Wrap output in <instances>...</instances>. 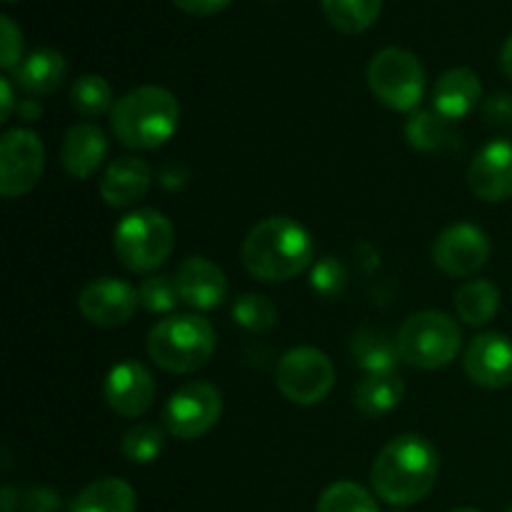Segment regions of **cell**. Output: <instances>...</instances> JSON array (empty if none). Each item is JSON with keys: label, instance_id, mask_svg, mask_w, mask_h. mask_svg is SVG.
<instances>
[{"label": "cell", "instance_id": "1", "mask_svg": "<svg viewBox=\"0 0 512 512\" xmlns=\"http://www.w3.org/2000/svg\"><path fill=\"white\" fill-rule=\"evenodd\" d=\"M440 455L430 440L405 433L390 440L375 458L370 483L375 495L393 508H410L438 483Z\"/></svg>", "mask_w": 512, "mask_h": 512}, {"label": "cell", "instance_id": "2", "mask_svg": "<svg viewBox=\"0 0 512 512\" xmlns=\"http://www.w3.org/2000/svg\"><path fill=\"white\" fill-rule=\"evenodd\" d=\"M243 265L255 280L285 283L315 263V243L308 230L288 215H270L250 228L243 240Z\"/></svg>", "mask_w": 512, "mask_h": 512}, {"label": "cell", "instance_id": "3", "mask_svg": "<svg viewBox=\"0 0 512 512\" xmlns=\"http://www.w3.org/2000/svg\"><path fill=\"white\" fill-rule=\"evenodd\" d=\"M180 125V103L163 85H140L110 110L115 138L133 150H155L168 143Z\"/></svg>", "mask_w": 512, "mask_h": 512}, {"label": "cell", "instance_id": "4", "mask_svg": "<svg viewBox=\"0 0 512 512\" xmlns=\"http://www.w3.org/2000/svg\"><path fill=\"white\" fill-rule=\"evenodd\" d=\"M215 328L195 313H173L158 320L148 335V355L158 368L190 375L203 368L215 353Z\"/></svg>", "mask_w": 512, "mask_h": 512}, {"label": "cell", "instance_id": "5", "mask_svg": "<svg viewBox=\"0 0 512 512\" xmlns=\"http://www.w3.org/2000/svg\"><path fill=\"white\" fill-rule=\"evenodd\" d=\"M173 248V223L153 208L133 210L115 225L113 250L120 265L133 273H155L173 255Z\"/></svg>", "mask_w": 512, "mask_h": 512}, {"label": "cell", "instance_id": "6", "mask_svg": "<svg viewBox=\"0 0 512 512\" xmlns=\"http://www.w3.org/2000/svg\"><path fill=\"white\" fill-rule=\"evenodd\" d=\"M400 360L410 368L440 370L453 363L463 345L460 325L438 310H420L405 318L398 335Z\"/></svg>", "mask_w": 512, "mask_h": 512}, {"label": "cell", "instance_id": "7", "mask_svg": "<svg viewBox=\"0 0 512 512\" xmlns=\"http://www.w3.org/2000/svg\"><path fill=\"white\" fill-rule=\"evenodd\" d=\"M370 93L395 113H415L425 95V68L405 48H383L368 65Z\"/></svg>", "mask_w": 512, "mask_h": 512}, {"label": "cell", "instance_id": "8", "mask_svg": "<svg viewBox=\"0 0 512 512\" xmlns=\"http://www.w3.org/2000/svg\"><path fill=\"white\" fill-rule=\"evenodd\" d=\"M278 390L295 405H318L335 385V365L323 350L293 348L280 358L275 370Z\"/></svg>", "mask_w": 512, "mask_h": 512}, {"label": "cell", "instance_id": "9", "mask_svg": "<svg viewBox=\"0 0 512 512\" xmlns=\"http://www.w3.org/2000/svg\"><path fill=\"white\" fill-rule=\"evenodd\" d=\"M223 395L205 380H193L175 390L163 408V425L173 438L198 440L218 425Z\"/></svg>", "mask_w": 512, "mask_h": 512}, {"label": "cell", "instance_id": "10", "mask_svg": "<svg viewBox=\"0 0 512 512\" xmlns=\"http://www.w3.org/2000/svg\"><path fill=\"white\" fill-rule=\"evenodd\" d=\"M45 168L43 140L28 128H13L0 140V193L20 198L38 185Z\"/></svg>", "mask_w": 512, "mask_h": 512}, {"label": "cell", "instance_id": "11", "mask_svg": "<svg viewBox=\"0 0 512 512\" xmlns=\"http://www.w3.org/2000/svg\"><path fill=\"white\" fill-rule=\"evenodd\" d=\"M490 260V240L473 223L445 228L433 243V263L450 278H470Z\"/></svg>", "mask_w": 512, "mask_h": 512}, {"label": "cell", "instance_id": "12", "mask_svg": "<svg viewBox=\"0 0 512 512\" xmlns=\"http://www.w3.org/2000/svg\"><path fill=\"white\" fill-rule=\"evenodd\" d=\"M138 305V288L113 278V275L90 280L78 295V310L83 313V318L100 328L125 325L135 315Z\"/></svg>", "mask_w": 512, "mask_h": 512}, {"label": "cell", "instance_id": "13", "mask_svg": "<svg viewBox=\"0 0 512 512\" xmlns=\"http://www.w3.org/2000/svg\"><path fill=\"white\" fill-rule=\"evenodd\" d=\"M103 398L120 418H140L155 400V380L145 365L125 360L110 368L103 383Z\"/></svg>", "mask_w": 512, "mask_h": 512}, {"label": "cell", "instance_id": "14", "mask_svg": "<svg viewBox=\"0 0 512 512\" xmlns=\"http://www.w3.org/2000/svg\"><path fill=\"white\" fill-rule=\"evenodd\" d=\"M465 373L485 390L512 385V340L505 333H480L465 350Z\"/></svg>", "mask_w": 512, "mask_h": 512}, {"label": "cell", "instance_id": "15", "mask_svg": "<svg viewBox=\"0 0 512 512\" xmlns=\"http://www.w3.org/2000/svg\"><path fill=\"white\" fill-rule=\"evenodd\" d=\"M468 185L485 203L512 198V140L498 138L478 150L468 168Z\"/></svg>", "mask_w": 512, "mask_h": 512}, {"label": "cell", "instance_id": "16", "mask_svg": "<svg viewBox=\"0 0 512 512\" xmlns=\"http://www.w3.org/2000/svg\"><path fill=\"white\" fill-rule=\"evenodd\" d=\"M180 300L195 310H213L228 295V278L223 268L203 255L185 258L173 275Z\"/></svg>", "mask_w": 512, "mask_h": 512}, {"label": "cell", "instance_id": "17", "mask_svg": "<svg viewBox=\"0 0 512 512\" xmlns=\"http://www.w3.org/2000/svg\"><path fill=\"white\" fill-rule=\"evenodd\" d=\"M150 180H153V173L145 160L135 158V155H123L105 168L103 178H100V198L110 208H133L148 195Z\"/></svg>", "mask_w": 512, "mask_h": 512}, {"label": "cell", "instance_id": "18", "mask_svg": "<svg viewBox=\"0 0 512 512\" xmlns=\"http://www.w3.org/2000/svg\"><path fill=\"white\" fill-rule=\"evenodd\" d=\"M108 155V138L93 123H78L65 133L60 143V165L75 180H88Z\"/></svg>", "mask_w": 512, "mask_h": 512}, {"label": "cell", "instance_id": "19", "mask_svg": "<svg viewBox=\"0 0 512 512\" xmlns=\"http://www.w3.org/2000/svg\"><path fill=\"white\" fill-rule=\"evenodd\" d=\"M483 98V83L470 68H450L435 83L433 110L443 115L448 123L463 120L473 113Z\"/></svg>", "mask_w": 512, "mask_h": 512}, {"label": "cell", "instance_id": "20", "mask_svg": "<svg viewBox=\"0 0 512 512\" xmlns=\"http://www.w3.org/2000/svg\"><path fill=\"white\" fill-rule=\"evenodd\" d=\"M65 73H68V63L63 53L53 48H40L20 60L18 68L13 70V80L30 98H43L60 88Z\"/></svg>", "mask_w": 512, "mask_h": 512}, {"label": "cell", "instance_id": "21", "mask_svg": "<svg viewBox=\"0 0 512 512\" xmlns=\"http://www.w3.org/2000/svg\"><path fill=\"white\" fill-rule=\"evenodd\" d=\"M138 495L120 478H100L85 485L70 503L68 512H135Z\"/></svg>", "mask_w": 512, "mask_h": 512}, {"label": "cell", "instance_id": "22", "mask_svg": "<svg viewBox=\"0 0 512 512\" xmlns=\"http://www.w3.org/2000/svg\"><path fill=\"white\" fill-rule=\"evenodd\" d=\"M405 398V383L395 373H373L365 375L355 385L353 403L365 418H383L393 413Z\"/></svg>", "mask_w": 512, "mask_h": 512}, {"label": "cell", "instance_id": "23", "mask_svg": "<svg viewBox=\"0 0 512 512\" xmlns=\"http://www.w3.org/2000/svg\"><path fill=\"white\" fill-rule=\"evenodd\" d=\"M350 355L368 375L395 373V365L403 363L398 353V340L390 338L385 330L363 328L350 340Z\"/></svg>", "mask_w": 512, "mask_h": 512}, {"label": "cell", "instance_id": "24", "mask_svg": "<svg viewBox=\"0 0 512 512\" xmlns=\"http://www.w3.org/2000/svg\"><path fill=\"white\" fill-rule=\"evenodd\" d=\"M500 310V290L490 280H470L455 293V313L470 328L493 323Z\"/></svg>", "mask_w": 512, "mask_h": 512}, {"label": "cell", "instance_id": "25", "mask_svg": "<svg viewBox=\"0 0 512 512\" xmlns=\"http://www.w3.org/2000/svg\"><path fill=\"white\" fill-rule=\"evenodd\" d=\"M405 138L415 150L423 153H438L458 145V135L453 133L448 120L435 110H415L405 123Z\"/></svg>", "mask_w": 512, "mask_h": 512}, {"label": "cell", "instance_id": "26", "mask_svg": "<svg viewBox=\"0 0 512 512\" xmlns=\"http://www.w3.org/2000/svg\"><path fill=\"white\" fill-rule=\"evenodd\" d=\"M320 5L328 23L345 35H358L373 28L383 10V0H320Z\"/></svg>", "mask_w": 512, "mask_h": 512}, {"label": "cell", "instance_id": "27", "mask_svg": "<svg viewBox=\"0 0 512 512\" xmlns=\"http://www.w3.org/2000/svg\"><path fill=\"white\" fill-rule=\"evenodd\" d=\"M70 105L83 118H98V115L108 113L115 108L113 88L103 75H80L70 88Z\"/></svg>", "mask_w": 512, "mask_h": 512}, {"label": "cell", "instance_id": "28", "mask_svg": "<svg viewBox=\"0 0 512 512\" xmlns=\"http://www.w3.org/2000/svg\"><path fill=\"white\" fill-rule=\"evenodd\" d=\"M315 512H380V508L363 485L353 480H340L323 490Z\"/></svg>", "mask_w": 512, "mask_h": 512}, {"label": "cell", "instance_id": "29", "mask_svg": "<svg viewBox=\"0 0 512 512\" xmlns=\"http://www.w3.org/2000/svg\"><path fill=\"white\" fill-rule=\"evenodd\" d=\"M233 320L248 333H268L278 323V308L260 293H245L233 303Z\"/></svg>", "mask_w": 512, "mask_h": 512}, {"label": "cell", "instance_id": "30", "mask_svg": "<svg viewBox=\"0 0 512 512\" xmlns=\"http://www.w3.org/2000/svg\"><path fill=\"white\" fill-rule=\"evenodd\" d=\"M163 448H165L163 430L148 423L133 425L130 430H125L123 440H120V450H123L125 458H128L130 463H138V465L153 463V460L163 453Z\"/></svg>", "mask_w": 512, "mask_h": 512}, {"label": "cell", "instance_id": "31", "mask_svg": "<svg viewBox=\"0 0 512 512\" xmlns=\"http://www.w3.org/2000/svg\"><path fill=\"white\" fill-rule=\"evenodd\" d=\"M138 298L140 305L155 315H173L178 303H183L173 275H150V278H145L138 288Z\"/></svg>", "mask_w": 512, "mask_h": 512}, {"label": "cell", "instance_id": "32", "mask_svg": "<svg viewBox=\"0 0 512 512\" xmlns=\"http://www.w3.org/2000/svg\"><path fill=\"white\" fill-rule=\"evenodd\" d=\"M310 285L318 295L323 298H338V295L345 293L348 288V270L333 255H325L318 263H313V270H310Z\"/></svg>", "mask_w": 512, "mask_h": 512}, {"label": "cell", "instance_id": "33", "mask_svg": "<svg viewBox=\"0 0 512 512\" xmlns=\"http://www.w3.org/2000/svg\"><path fill=\"white\" fill-rule=\"evenodd\" d=\"M23 58V33L10 15H0V65L15 70Z\"/></svg>", "mask_w": 512, "mask_h": 512}, {"label": "cell", "instance_id": "34", "mask_svg": "<svg viewBox=\"0 0 512 512\" xmlns=\"http://www.w3.org/2000/svg\"><path fill=\"white\" fill-rule=\"evenodd\" d=\"M485 123L493 128H512V95L495 93L483 103Z\"/></svg>", "mask_w": 512, "mask_h": 512}, {"label": "cell", "instance_id": "35", "mask_svg": "<svg viewBox=\"0 0 512 512\" xmlns=\"http://www.w3.org/2000/svg\"><path fill=\"white\" fill-rule=\"evenodd\" d=\"M60 498L55 490L50 488H33L23 495V510L25 512H58Z\"/></svg>", "mask_w": 512, "mask_h": 512}, {"label": "cell", "instance_id": "36", "mask_svg": "<svg viewBox=\"0 0 512 512\" xmlns=\"http://www.w3.org/2000/svg\"><path fill=\"white\" fill-rule=\"evenodd\" d=\"M233 0H173L175 8H180L188 15H215L220 10H225Z\"/></svg>", "mask_w": 512, "mask_h": 512}, {"label": "cell", "instance_id": "37", "mask_svg": "<svg viewBox=\"0 0 512 512\" xmlns=\"http://www.w3.org/2000/svg\"><path fill=\"white\" fill-rule=\"evenodd\" d=\"M15 108V95H13V83L10 78L0 80V123L10 120V113Z\"/></svg>", "mask_w": 512, "mask_h": 512}, {"label": "cell", "instance_id": "38", "mask_svg": "<svg viewBox=\"0 0 512 512\" xmlns=\"http://www.w3.org/2000/svg\"><path fill=\"white\" fill-rule=\"evenodd\" d=\"M18 113H20V118L28 120V123H33V120H38L40 115H43V108H40V103H35V98H28L25 103L18 105Z\"/></svg>", "mask_w": 512, "mask_h": 512}, {"label": "cell", "instance_id": "39", "mask_svg": "<svg viewBox=\"0 0 512 512\" xmlns=\"http://www.w3.org/2000/svg\"><path fill=\"white\" fill-rule=\"evenodd\" d=\"M500 68L503 73L512 80V35L503 43V50H500Z\"/></svg>", "mask_w": 512, "mask_h": 512}, {"label": "cell", "instance_id": "40", "mask_svg": "<svg viewBox=\"0 0 512 512\" xmlns=\"http://www.w3.org/2000/svg\"><path fill=\"white\" fill-rule=\"evenodd\" d=\"M453 512H480V510H475V508H458V510H453Z\"/></svg>", "mask_w": 512, "mask_h": 512}, {"label": "cell", "instance_id": "41", "mask_svg": "<svg viewBox=\"0 0 512 512\" xmlns=\"http://www.w3.org/2000/svg\"><path fill=\"white\" fill-rule=\"evenodd\" d=\"M5 3H15V0H5Z\"/></svg>", "mask_w": 512, "mask_h": 512}, {"label": "cell", "instance_id": "42", "mask_svg": "<svg viewBox=\"0 0 512 512\" xmlns=\"http://www.w3.org/2000/svg\"><path fill=\"white\" fill-rule=\"evenodd\" d=\"M398 512H405V510H398Z\"/></svg>", "mask_w": 512, "mask_h": 512}, {"label": "cell", "instance_id": "43", "mask_svg": "<svg viewBox=\"0 0 512 512\" xmlns=\"http://www.w3.org/2000/svg\"><path fill=\"white\" fill-rule=\"evenodd\" d=\"M508 512H512V508H510V510H508Z\"/></svg>", "mask_w": 512, "mask_h": 512}]
</instances>
